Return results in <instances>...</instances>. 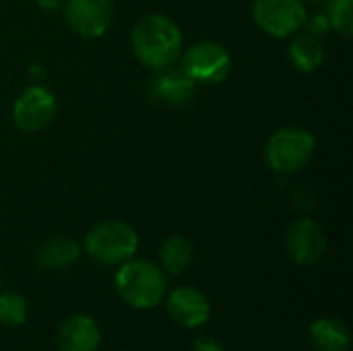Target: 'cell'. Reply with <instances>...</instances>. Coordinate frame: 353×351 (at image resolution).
Listing matches in <instances>:
<instances>
[{
    "label": "cell",
    "instance_id": "1",
    "mask_svg": "<svg viewBox=\"0 0 353 351\" xmlns=\"http://www.w3.org/2000/svg\"><path fill=\"white\" fill-rule=\"evenodd\" d=\"M132 54L151 70L172 66L180 60L184 37L174 19L161 12H151L139 19L130 33Z\"/></svg>",
    "mask_w": 353,
    "mask_h": 351
},
{
    "label": "cell",
    "instance_id": "2",
    "mask_svg": "<svg viewBox=\"0 0 353 351\" xmlns=\"http://www.w3.org/2000/svg\"><path fill=\"white\" fill-rule=\"evenodd\" d=\"M120 298L139 310L155 308L168 294V279L161 267L145 259H128L116 273Z\"/></svg>",
    "mask_w": 353,
    "mask_h": 351
},
{
    "label": "cell",
    "instance_id": "3",
    "mask_svg": "<svg viewBox=\"0 0 353 351\" xmlns=\"http://www.w3.org/2000/svg\"><path fill=\"white\" fill-rule=\"evenodd\" d=\"M137 248L139 234L118 219L99 221L85 236V252L99 265H122L134 257Z\"/></svg>",
    "mask_w": 353,
    "mask_h": 351
},
{
    "label": "cell",
    "instance_id": "4",
    "mask_svg": "<svg viewBox=\"0 0 353 351\" xmlns=\"http://www.w3.org/2000/svg\"><path fill=\"white\" fill-rule=\"evenodd\" d=\"M316 149L310 130L302 126H283L275 130L265 145L267 166L277 174H296L308 166Z\"/></svg>",
    "mask_w": 353,
    "mask_h": 351
},
{
    "label": "cell",
    "instance_id": "5",
    "mask_svg": "<svg viewBox=\"0 0 353 351\" xmlns=\"http://www.w3.org/2000/svg\"><path fill=\"white\" fill-rule=\"evenodd\" d=\"M182 70L199 85H219L232 72V54L219 41L203 39L182 50Z\"/></svg>",
    "mask_w": 353,
    "mask_h": 351
},
{
    "label": "cell",
    "instance_id": "6",
    "mask_svg": "<svg viewBox=\"0 0 353 351\" xmlns=\"http://www.w3.org/2000/svg\"><path fill=\"white\" fill-rule=\"evenodd\" d=\"M306 6L302 0H252L254 23L273 37L298 33L306 23Z\"/></svg>",
    "mask_w": 353,
    "mask_h": 351
},
{
    "label": "cell",
    "instance_id": "7",
    "mask_svg": "<svg viewBox=\"0 0 353 351\" xmlns=\"http://www.w3.org/2000/svg\"><path fill=\"white\" fill-rule=\"evenodd\" d=\"M56 97L43 85L27 87L12 106L14 124L25 132H37L56 118Z\"/></svg>",
    "mask_w": 353,
    "mask_h": 351
},
{
    "label": "cell",
    "instance_id": "8",
    "mask_svg": "<svg viewBox=\"0 0 353 351\" xmlns=\"http://www.w3.org/2000/svg\"><path fill=\"white\" fill-rule=\"evenodd\" d=\"M64 19L68 27L81 37H101L114 19L112 0H64Z\"/></svg>",
    "mask_w": 353,
    "mask_h": 351
},
{
    "label": "cell",
    "instance_id": "9",
    "mask_svg": "<svg viewBox=\"0 0 353 351\" xmlns=\"http://www.w3.org/2000/svg\"><path fill=\"white\" fill-rule=\"evenodd\" d=\"M285 250L296 265L312 267L327 252L325 230L310 217L296 219L285 232Z\"/></svg>",
    "mask_w": 353,
    "mask_h": 351
},
{
    "label": "cell",
    "instance_id": "10",
    "mask_svg": "<svg viewBox=\"0 0 353 351\" xmlns=\"http://www.w3.org/2000/svg\"><path fill=\"white\" fill-rule=\"evenodd\" d=\"M196 93V83L178 66H165L153 70L147 81V95L153 103L168 108H182L192 101Z\"/></svg>",
    "mask_w": 353,
    "mask_h": 351
},
{
    "label": "cell",
    "instance_id": "11",
    "mask_svg": "<svg viewBox=\"0 0 353 351\" xmlns=\"http://www.w3.org/2000/svg\"><path fill=\"white\" fill-rule=\"evenodd\" d=\"M165 306H168V314L172 317V321H176L184 329H196L205 325L211 317L209 298L201 290L190 288V285L172 290L168 294Z\"/></svg>",
    "mask_w": 353,
    "mask_h": 351
},
{
    "label": "cell",
    "instance_id": "12",
    "mask_svg": "<svg viewBox=\"0 0 353 351\" xmlns=\"http://www.w3.org/2000/svg\"><path fill=\"white\" fill-rule=\"evenodd\" d=\"M101 343V331L97 323L87 314H72L58 327V351H97Z\"/></svg>",
    "mask_w": 353,
    "mask_h": 351
},
{
    "label": "cell",
    "instance_id": "13",
    "mask_svg": "<svg viewBox=\"0 0 353 351\" xmlns=\"http://www.w3.org/2000/svg\"><path fill=\"white\" fill-rule=\"evenodd\" d=\"M308 335L314 351H347L352 345V331L347 323L337 317L316 319Z\"/></svg>",
    "mask_w": 353,
    "mask_h": 351
},
{
    "label": "cell",
    "instance_id": "14",
    "mask_svg": "<svg viewBox=\"0 0 353 351\" xmlns=\"http://www.w3.org/2000/svg\"><path fill=\"white\" fill-rule=\"evenodd\" d=\"M81 257V246L77 240L68 236H54L48 238L39 248H37V265L48 271H62L68 269L70 265L77 263Z\"/></svg>",
    "mask_w": 353,
    "mask_h": 351
},
{
    "label": "cell",
    "instance_id": "15",
    "mask_svg": "<svg viewBox=\"0 0 353 351\" xmlns=\"http://www.w3.org/2000/svg\"><path fill=\"white\" fill-rule=\"evenodd\" d=\"M296 37L290 41V62L294 64L296 70L300 72H312L316 70L323 60H325V46L321 41V37L312 35V33H294Z\"/></svg>",
    "mask_w": 353,
    "mask_h": 351
},
{
    "label": "cell",
    "instance_id": "16",
    "mask_svg": "<svg viewBox=\"0 0 353 351\" xmlns=\"http://www.w3.org/2000/svg\"><path fill=\"white\" fill-rule=\"evenodd\" d=\"M161 271L165 275H182L192 263V242L186 236H170L159 250Z\"/></svg>",
    "mask_w": 353,
    "mask_h": 351
},
{
    "label": "cell",
    "instance_id": "17",
    "mask_svg": "<svg viewBox=\"0 0 353 351\" xmlns=\"http://www.w3.org/2000/svg\"><path fill=\"white\" fill-rule=\"evenodd\" d=\"M27 300L17 292H0V325L19 327L27 321Z\"/></svg>",
    "mask_w": 353,
    "mask_h": 351
},
{
    "label": "cell",
    "instance_id": "18",
    "mask_svg": "<svg viewBox=\"0 0 353 351\" xmlns=\"http://www.w3.org/2000/svg\"><path fill=\"white\" fill-rule=\"evenodd\" d=\"M327 19L331 29L350 39L353 35V0H331Z\"/></svg>",
    "mask_w": 353,
    "mask_h": 351
},
{
    "label": "cell",
    "instance_id": "19",
    "mask_svg": "<svg viewBox=\"0 0 353 351\" xmlns=\"http://www.w3.org/2000/svg\"><path fill=\"white\" fill-rule=\"evenodd\" d=\"M304 27L308 29V33H312V35H316V37L325 35V33L331 29L327 14H314V17H310V19L306 17V23H304Z\"/></svg>",
    "mask_w": 353,
    "mask_h": 351
},
{
    "label": "cell",
    "instance_id": "20",
    "mask_svg": "<svg viewBox=\"0 0 353 351\" xmlns=\"http://www.w3.org/2000/svg\"><path fill=\"white\" fill-rule=\"evenodd\" d=\"M192 351H225L223 345L213 337H199L192 345Z\"/></svg>",
    "mask_w": 353,
    "mask_h": 351
},
{
    "label": "cell",
    "instance_id": "21",
    "mask_svg": "<svg viewBox=\"0 0 353 351\" xmlns=\"http://www.w3.org/2000/svg\"><path fill=\"white\" fill-rule=\"evenodd\" d=\"M35 2L46 10H56V8H62L64 4V0H35Z\"/></svg>",
    "mask_w": 353,
    "mask_h": 351
},
{
    "label": "cell",
    "instance_id": "22",
    "mask_svg": "<svg viewBox=\"0 0 353 351\" xmlns=\"http://www.w3.org/2000/svg\"><path fill=\"white\" fill-rule=\"evenodd\" d=\"M312 2H323V0H312Z\"/></svg>",
    "mask_w": 353,
    "mask_h": 351
}]
</instances>
